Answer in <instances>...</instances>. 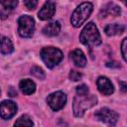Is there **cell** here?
I'll list each match as a JSON object with an SVG mask.
<instances>
[{"instance_id":"1","label":"cell","mask_w":127,"mask_h":127,"mask_svg":"<svg viewBox=\"0 0 127 127\" xmlns=\"http://www.w3.org/2000/svg\"><path fill=\"white\" fill-rule=\"evenodd\" d=\"M97 103V98L93 94H76L75 97L73 98V114L76 117H81L84 112L96 105Z\"/></svg>"},{"instance_id":"2","label":"cell","mask_w":127,"mask_h":127,"mask_svg":"<svg viewBox=\"0 0 127 127\" xmlns=\"http://www.w3.org/2000/svg\"><path fill=\"white\" fill-rule=\"evenodd\" d=\"M79 40L83 45L89 48L99 46L101 44V37L94 23L89 22L84 26L79 35Z\"/></svg>"},{"instance_id":"3","label":"cell","mask_w":127,"mask_h":127,"mask_svg":"<svg viewBox=\"0 0 127 127\" xmlns=\"http://www.w3.org/2000/svg\"><path fill=\"white\" fill-rule=\"evenodd\" d=\"M41 59L45 63V64L49 68H53L56 65H58L62 60L64 59L63 52L55 47H46L43 48L40 52Z\"/></svg>"},{"instance_id":"4","label":"cell","mask_w":127,"mask_h":127,"mask_svg":"<svg viewBox=\"0 0 127 127\" xmlns=\"http://www.w3.org/2000/svg\"><path fill=\"white\" fill-rule=\"evenodd\" d=\"M92 10H93V6L90 2L81 3L79 6H77L75 8V10L73 11V13L70 17L71 25L75 28L80 27L90 16Z\"/></svg>"},{"instance_id":"5","label":"cell","mask_w":127,"mask_h":127,"mask_svg":"<svg viewBox=\"0 0 127 127\" xmlns=\"http://www.w3.org/2000/svg\"><path fill=\"white\" fill-rule=\"evenodd\" d=\"M18 33L23 38H31L35 31V20L29 15H23L18 19Z\"/></svg>"},{"instance_id":"6","label":"cell","mask_w":127,"mask_h":127,"mask_svg":"<svg viewBox=\"0 0 127 127\" xmlns=\"http://www.w3.org/2000/svg\"><path fill=\"white\" fill-rule=\"evenodd\" d=\"M47 102L49 106L52 108L54 111H59L62 109L66 102V96L63 91H56L48 95L47 97Z\"/></svg>"},{"instance_id":"7","label":"cell","mask_w":127,"mask_h":127,"mask_svg":"<svg viewBox=\"0 0 127 127\" xmlns=\"http://www.w3.org/2000/svg\"><path fill=\"white\" fill-rule=\"evenodd\" d=\"M94 115L99 121H101L105 124H108V125H115L116 122L118 121V117H119L115 111H113L109 108H106V107H103V108L97 110L94 113Z\"/></svg>"},{"instance_id":"8","label":"cell","mask_w":127,"mask_h":127,"mask_svg":"<svg viewBox=\"0 0 127 127\" xmlns=\"http://www.w3.org/2000/svg\"><path fill=\"white\" fill-rule=\"evenodd\" d=\"M17 112V105L12 100H3L0 103V117L2 119H10Z\"/></svg>"},{"instance_id":"9","label":"cell","mask_w":127,"mask_h":127,"mask_svg":"<svg viewBox=\"0 0 127 127\" xmlns=\"http://www.w3.org/2000/svg\"><path fill=\"white\" fill-rule=\"evenodd\" d=\"M56 13V4L52 0H47L45 4L42 6L41 10L38 13V17L40 20L46 21L51 19Z\"/></svg>"},{"instance_id":"10","label":"cell","mask_w":127,"mask_h":127,"mask_svg":"<svg viewBox=\"0 0 127 127\" xmlns=\"http://www.w3.org/2000/svg\"><path fill=\"white\" fill-rule=\"evenodd\" d=\"M98 90L104 95H110L114 92V87L111 81L105 76H99L96 81Z\"/></svg>"},{"instance_id":"11","label":"cell","mask_w":127,"mask_h":127,"mask_svg":"<svg viewBox=\"0 0 127 127\" xmlns=\"http://www.w3.org/2000/svg\"><path fill=\"white\" fill-rule=\"evenodd\" d=\"M70 60L72 61V63L74 64L75 66L77 67H83L86 64V58L85 55L83 54V52L79 49H75L72 52H70L69 54Z\"/></svg>"},{"instance_id":"12","label":"cell","mask_w":127,"mask_h":127,"mask_svg":"<svg viewBox=\"0 0 127 127\" xmlns=\"http://www.w3.org/2000/svg\"><path fill=\"white\" fill-rule=\"evenodd\" d=\"M61 31V24L59 21H54L49 23L48 25H46L43 28V34L48 36V37H55L57 35H59Z\"/></svg>"},{"instance_id":"13","label":"cell","mask_w":127,"mask_h":127,"mask_svg":"<svg viewBox=\"0 0 127 127\" xmlns=\"http://www.w3.org/2000/svg\"><path fill=\"white\" fill-rule=\"evenodd\" d=\"M19 87L21 89V91L25 94V95H30L32 93L35 92L36 90V84L33 80L31 79H22L19 83Z\"/></svg>"},{"instance_id":"14","label":"cell","mask_w":127,"mask_h":127,"mask_svg":"<svg viewBox=\"0 0 127 127\" xmlns=\"http://www.w3.org/2000/svg\"><path fill=\"white\" fill-rule=\"evenodd\" d=\"M0 51L3 55H10L13 53L14 46L9 38L0 36Z\"/></svg>"},{"instance_id":"15","label":"cell","mask_w":127,"mask_h":127,"mask_svg":"<svg viewBox=\"0 0 127 127\" xmlns=\"http://www.w3.org/2000/svg\"><path fill=\"white\" fill-rule=\"evenodd\" d=\"M101 13H103V15H101L100 17L102 18H104V17H106L107 15H112V16H114V17H116V16H119L120 15V13H121V10H120V8L116 5V4H114V3H108L102 10H101Z\"/></svg>"},{"instance_id":"16","label":"cell","mask_w":127,"mask_h":127,"mask_svg":"<svg viewBox=\"0 0 127 127\" xmlns=\"http://www.w3.org/2000/svg\"><path fill=\"white\" fill-rule=\"evenodd\" d=\"M125 27L120 24H108L105 28V34L107 36H115V35H120L124 32Z\"/></svg>"},{"instance_id":"17","label":"cell","mask_w":127,"mask_h":127,"mask_svg":"<svg viewBox=\"0 0 127 127\" xmlns=\"http://www.w3.org/2000/svg\"><path fill=\"white\" fill-rule=\"evenodd\" d=\"M15 126H33L34 123L32 121V119L28 116V115H22L21 117H19L15 124Z\"/></svg>"},{"instance_id":"18","label":"cell","mask_w":127,"mask_h":127,"mask_svg":"<svg viewBox=\"0 0 127 127\" xmlns=\"http://www.w3.org/2000/svg\"><path fill=\"white\" fill-rule=\"evenodd\" d=\"M31 73L34 76H36L37 78H39V79H44L45 76H46L45 75V71L40 66H33L31 68Z\"/></svg>"},{"instance_id":"19","label":"cell","mask_w":127,"mask_h":127,"mask_svg":"<svg viewBox=\"0 0 127 127\" xmlns=\"http://www.w3.org/2000/svg\"><path fill=\"white\" fill-rule=\"evenodd\" d=\"M0 3L7 9H14L18 5V0H0Z\"/></svg>"},{"instance_id":"20","label":"cell","mask_w":127,"mask_h":127,"mask_svg":"<svg viewBox=\"0 0 127 127\" xmlns=\"http://www.w3.org/2000/svg\"><path fill=\"white\" fill-rule=\"evenodd\" d=\"M68 76H69V79H70V80H72V81H78V80H80V78L82 77V74H81L79 71L70 70Z\"/></svg>"},{"instance_id":"21","label":"cell","mask_w":127,"mask_h":127,"mask_svg":"<svg viewBox=\"0 0 127 127\" xmlns=\"http://www.w3.org/2000/svg\"><path fill=\"white\" fill-rule=\"evenodd\" d=\"M24 3L26 8H28L29 10H33L38 5V0H24Z\"/></svg>"},{"instance_id":"22","label":"cell","mask_w":127,"mask_h":127,"mask_svg":"<svg viewBox=\"0 0 127 127\" xmlns=\"http://www.w3.org/2000/svg\"><path fill=\"white\" fill-rule=\"evenodd\" d=\"M88 93V87L85 84L76 86V94H86Z\"/></svg>"},{"instance_id":"23","label":"cell","mask_w":127,"mask_h":127,"mask_svg":"<svg viewBox=\"0 0 127 127\" xmlns=\"http://www.w3.org/2000/svg\"><path fill=\"white\" fill-rule=\"evenodd\" d=\"M126 44H127V39H123L122 41V44H121V53H122V57H123V60L126 61Z\"/></svg>"},{"instance_id":"24","label":"cell","mask_w":127,"mask_h":127,"mask_svg":"<svg viewBox=\"0 0 127 127\" xmlns=\"http://www.w3.org/2000/svg\"><path fill=\"white\" fill-rule=\"evenodd\" d=\"M8 94L10 96H12V97H15V96H17V91L14 89L13 86H10L9 89H8Z\"/></svg>"},{"instance_id":"25","label":"cell","mask_w":127,"mask_h":127,"mask_svg":"<svg viewBox=\"0 0 127 127\" xmlns=\"http://www.w3.org/2000/svg\"><path fill=\"white\" fill-rule=\"evenodd\" d=\"M106 65L109 66V67H120V64L118 63H115V62H109V63H106Z\"/></svg>"},{"instance_id":"26","label":"cell","mask_w":127,"mask_h":127,"mask_svg":"<svg viewBox=\"0 0 127 127\" xmlns=\"http://www.w3.org/2000/svg\"><path fill=\"white\" fill-rule=\"evenodd\" d=\"M119 84L121 85V89L123 92L126 91V82L125 81H119Z\"/></svg>"},{"instance_id":"27","label":"cell","mask_w":127,"mask_h":127,"mask_svg":"<svg viewBox=\"0 0 127 127\" xmlns=\"http://www.w3.org/2000/svg\"><path fill=\"white\" fill-rule=\"evenodd\" d=\"M0 94H1V90H0Z\"/></svg>"}]
</instances>
